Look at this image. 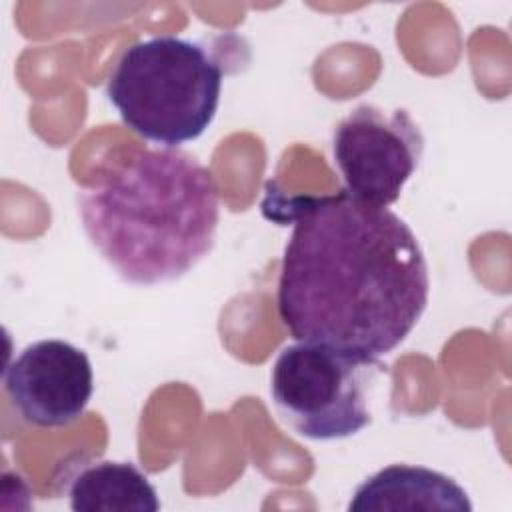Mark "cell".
<instances>
[{
	"label": "cell",
	"mask_w": 512,
	"mask_h": 512,
	"mask_svg": "<svg viewBox=\"0 0 512 512\" xmlns=\"http://www.w3.org/2000/svg\"><path fill=\"white\" fill-rule=\"evenodd\" d=\"M262 210L292 224L276 286L290 336L382 364L428 304V264L412 228L346 190L286 198L268 182Z\"/></svg>",
	"instance_id": "1"
},
{
	"label": "cell",
	"mask_w": 512,
	"mask_h": 512,
	"mask_svg": "<svg viewBox=\"0 0 512 512\" xmlns=\"http://www.w3.org/2000/svg\"><path fill=\"white\" fill-rule=\"evenodd\" d=\"M82 230L128 284L174 282L214 248L220 198L212 172L178 148L134 154L76 196Z\"/></svg>",
	"instance_id": "2"
},
{
	"label": "cell",
	"mask_w": 512,
	"mask_h": 512,
	"mask_svg": "<svg viewBox=\"0 0 512 512\" xmlns=\"http://www.w3.org/2000/svg\"><path fill=\"white\" fill-rule=\"evenodd\" d=\"M222 80V66L204 44L160 34L124 48L106 80V98L134 134L178 148L216 118Z\"/></svg>",
	"instance_id": "3"
},
{
	"label": "cell",
	"mask_w": 512,
	"mask_h": 512,
	"mask_svg": "<svg viewBox=\"0 0 512 512\" xmlns=\"http://www.w3.org/2000/svg\"><path fill=\"white\" fill-rule=\"evenodd\" d=\"M380 368L330 346L296 342L280 350L270 370L272 404L308 440L350 438L372 422L368 384Z\"/></svg>",
	"instance_id": "4"
},
{
	"label": "cell",
	"mask_w": 512,
	"mask_h": 512,
	"mask_svg": "<svg viewBox=\"0 0 512 512\" xmlns=\"http://www.w3.org/2000/svg\"><path fill=\"white\" fill-rule=\"evenodd\" d=\"M424 154V136L408 110L384 114L360 104L338 122L332 156L350 196L380 208L394 204Z\"/></svg>",
	"instance_id": "5"
},
{
	"label": "cell",
	"mask_w": 512,
	"mask_h": 512,
	"mask_svg": "<svg viewBox=\"0 0 512 512\" xmlns=\"http://www.w3.org/2000/svg\"><path fill=\"white\" fill-rule=\"evenodd\" d=\"M2 382L20 418L38 428L70 426L84 414L94 392L88 354L60 338L24 346L6 364Z\"/></svg>",
	"instance_id": "6"
},
{
	"label": "cell",
	"mask_w": 512,
	"mask_h": 512,
	"mask_svg": "<svg viewBox=\"0 0 512 512\" xmlns=\"http://www.w3.org/2000/svg\"><path fill=\"white\" fill-rule=\"evenodd\" d=\"M350 512H472L468 492L450 476L412 464H390L368 476L348 502Z\"/></svg>",
	"instance_id": "7"
},
{
	"label": "cell",
	"mask_w": 512,
	"mask_h": 512,
	"mask_svg": "<svg viewBox=\"0 0 512 512\" xmlns=\"http://www.w3.org/2000/svg\"><path fill=\"white\" fill-rule=\"evenodd\" d=\"M74 512H158L160 500L148 476L132 462L74 454L58 478Z\"/></svg>",
	"instance_id": "8"
}]
</instances>
